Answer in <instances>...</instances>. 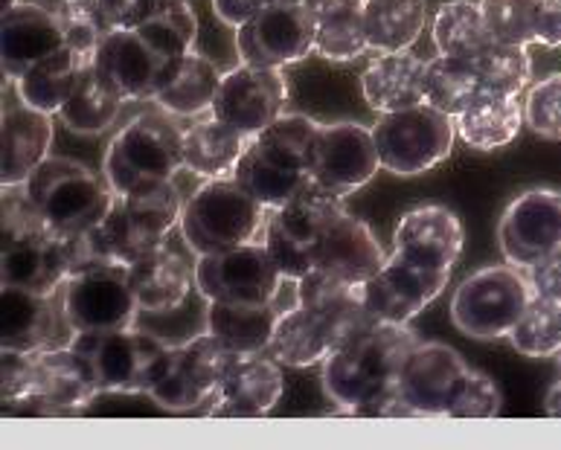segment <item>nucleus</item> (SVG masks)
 <instances>
[{
	"instance_id": "nucleus-37",
	"label": "nucleus",
	"mask_w": 561,
	"mask_h": 450,
	"mask_svg": "<svg viewBox=\"0 0 561 450\" xmlns=\"http://www.w3.org/2000/svg\"><path fill=\"white\" fill-rule=\"evenodd\" d=\"M233 177L253 195V198L260 200L262 207L268 209H279L283 204H288V200L311 181V175L306 169L283 166L277 160L265 158L253 142H248V149H244Z\"/></svg>"
},
{
	"instance_id": "nucleus-46",
	"label": "nucleus",
	"mask_w": 561,
	"mask_h": 450,
	"mask_svg": "<svg viewBox=\"0 0 561 450\" xmlns=\"http://www.w3.org/2000/svg\"><path fill=\"white\" fill-rule=\"evenodd\" d=\"M369 50L364 9H352L344 15L329 18L318 24V42L314 53L329 61H352Z\"/></svg>"
},
{
	"instance_id": "nucleus-10",
	"label": "nucleus",
	"mask_w": 561,
	"mask_h": 450,
	"mask_svg": "<svg viewBox=\"0 0 561 450\" xmlns=\"http://www.w3.org/2000/svg\"><path fill=\"white\" fill-rule=\"evenodd\" d=\"M373 137L385 172L402 177L422 175L451 154L457 119L422 102L413 108L381 114L373 126Z\"/></svg>"
},
{
	"instance_id": "nucleus-53",
	"label": "nucleus",
	"mask_w": 561,
	"mask_h": 450,
	"mask_svg": "<svg viewBox=\"0 0 561 450\" xmlns=\"http://www.w3.org/2000/svg\"><path fill=\"white\" fill-rule=\"evenodd\" d=\"M302 3L314 12L318 21H329V18L352 12V9H364L367 0H302Z\"/></svg>"
},
{
	"instance_id": "nucleus-40",
	"label": "nucleus",
	"mask_w": 561,
	"mask_h": 450,
	"mask_svg": "<svg viewBox=\"0 0 561 450\" xmlns=\"http://www.w3.org/2000/svg\"><path fill=\"white\" fill-rule=\"evenodd\" d=\"M137 33L163 59H175L193 50L198 38V18L186 0H154Z\"/></svg>"
},
{
	"instance_id": "nucleus-19",
	"label": "nucleus",
	"mask_w": 561,
	"mask_h": 450,
	"mask_svg": "<svg viewBox=\"0 0 561 450\" xmlns=\"http://www.w3.org/2000/svg\"><path fill=\"white\" fill-rule=\"evenodd\" d=\"M451 270H425L402 256H390L369 282H364V302L378 323L408 325L425 305L443 293Z\"/></svg>"
},
{
	"instance_id": "nucleus-17",
	"label": "nucleus",
	"mask_w": 561,
	"mask_h": 450,
	"mask_svg": "<svg viewBox=\"0 0 561 450\" xmlns=\"http://www.w3.org/2000/svg\"><path fill=\"white\" fill-rule=\"evenodd\" d=\"M288 102V79L283 67L239 65L218 84L210 114L244 137H256L283 114Z\"/></svg>"
},
{
	"instance_id": "nucleus-25",
	"label": "nucleus",
	"mask_w": 561,
	"mask_h": 450,
	"mask_svg": "<svg viewBox=\"0 0 561 450\" xmlns=\"http://www.w3.org/2000/svg\"><path fill=\"white\" fill-rule=\"evenodd\" d=\"M61 47H65V35L56 12L24 0H15L3 9L0 53H3V73L9 82H18L30 67Z\"/></svg>"
},
{
	"instance_id": "nucleus-12",
	"label": "nucleus",
	"mask_w": 561,
	"mask_h": 450,
	"mask_svg": "<svg viewBox=\"0 0 561 450\" xmlns=\"http://www.w3.org/2000/svg\"><path fill=\"white\" fill-rule=\"evenodd\" d=\"M195 285L210 302H271L291 285L262 242L195 256Z\"/></svg>"
},
{
	"instance_id": "nucleus-34",
	"label": "nucleus",
	"mask_w": 561,
	"mask_h": 450,
	"mask_svg": "<svg viewBox=\"0 0 561 450\" xmlns=\"http://www.w3.org/2000/svg\"><path fill=\"white\" fill-rule=\"evenodd\" d=\"M369 50H411L427 24L425 0H367L364 3Z\"/></svg>"
},
{
	"instance_id": "nucleus-26",
	"label": "nucleus",
	"mask_w": 561,
	"mask_h": 450,
	"mask_svg": "<svg viewBox=\"0 0 561 450\" xmlns=\"http://www.w3.org/2000/svg\"><path fill=\"white\" fill-rule=\"evenodd\" d=\"M294 293H297V305L309 311L311 318L335 337L337 346L373 323L367 302H364V285L344 282L327 270H318V267L309 270L302 279H297Z\"/></svg>"
},
{
	"instance_id": "nucleus-16",
	"label": "nucleus",
	"mask_w": 561,
	"mask_h": 450,
	"mask_svg": "<svg viewBox=\"0 0 561 450\" xmlns=\"http://www.w3.org/2000/svg\"><path fill=\"white\" fill-rule=\"evenodd\" d=\"M306 169L311 181L327 186L329 193L341 198L352 195L369 184L381 169L373 128H364L358 123H329V126L320 123L309 146Z\"/></svg>"
},
{
	"instance_id": "nucleus-30",
	"label": "nucleus",
	"mask_w": 561,
	"mask_h": 450,
	"mask_svg": "<svg viewBox=\"0 0 561 450\" xmlns=\"http://www.w3.org/2000/svg\"><path fill=\"white\" fill-rule=\"evenodd\" d=\"M425 73L427 61L413 50L378 53L360 76V91L369 108L393 114L425 102Z\"/></svg>"
},
{
	"instance_id": "nucleus-47",
	"label": "nucleus",
	"mask_w": 561,
	"mask_h": 450,
	"mask_svg": "<svg viewBox=\"0 0 561 450\" xmlns=\"http://www.w3.org/2000/svg\"><path fill=\"white\" fill-rule=\"evenodd\" d=\"M56 242H59L61 258H65L70 276L100 265H123L102 224L70 230V233H56Z\"/></svg>"
},
{
	"instance_id": "nucleus-6",
	"label": "nucleus",
	"mask_w": 561,
	"mask_h": 450,
	"mask_svg": "<svg viewBox=\"0 0 561 450\" xmlns=\"http://www.w3.org/2000/svg\"><path fill=\"white\" fill-rule=\"evenodd\" d=\"M24 189L53 233L102 224L114 204V189L105 177L100 181V175L84 163L56 154L26 177Z\"/></svg>"
},
{
	"instance_id": "nucleus-21",
	"label": "nucleus",
	"mask_w": 561,
	"mask_h": 450,
	"mask_svg": "<svg viewBox=\"0 0 561 450\" xmlns=\"http://www.w3.org/2000/svg\"><path fill=\"white\" fill-rule=\"evenodd\" d=\"M190 251V247H186ZM172 239L128 262V282L137 297L142 318H158L181 309L195 291V262Z\"/></svg>"
},
{
	"instance_id": "nucleus-2",
	"label": "nucleus",
	"mask_w": 561,
	"mask_h": 450,
	"mask_svg": "<svg viewBox=\"0 0 561 450\" xmlns=\"http://www.w3.org/2000/svg\"><path fill=\"white\" fill-rule=\"evenodd\" d=\"M420 341L411 325L373 320L320 364L327 399L346 416H385L404 360Z\"/></svg>"
},
{
	"instance_id": "nucleus-18",
	"label": "nucleus",
	"mask_w": 561,
	"mask_h": 450,
	"mask_svg": "<svg viewBox=\"0 0 561 450\" xmlns=\"http://www.w3.org/2000/svg\"><path fill=\"white\" fill-rule=\"evenodd\" d=\"M497 242L510 265L527 270L561 247V193L527 189L512 200L497 224Z\"/></svg>"
},
{
	"instance_id": "nucleus-52",
	"label": "nucleus",
	"mask_w": 561,
	"mask_h": 450,
	"mask_svg": "<svg viewBox=\"0 0 561 450\" xmlns=\"http://www.w3.org/2000/svg\"><path fill=\"white\" fill-rule=\"evenodd\" d=\"M271 0H213V12L221 24L239 30L242 24H248L260 9L268 7Z\"/></svg>"
},
{
	"instance_id": "nucleus-22",
	"label": "nucleus",
	"mask_w": 561,
	"mask_h": 450,
	"mask_svg": "<svg viewBox=\"0 0 561 450\" xmlns=\"http://www.w3.org/2000/svg\"><path fill=\"white\" fill-rule=\"evenodd\" d=\"M393 253L425 270H451L462 253V224L443 204L404 212L393 233Z\"/></svg>"
},
{
	"instance_id": "nucleus-28",
	"label": "nucleus",
	"mask_w": 561,
	"mask_h": 450,
	"mask_svg": "<svg viewBox=\"0 0 561 450\" xmlns=\"http://www.w3.org/2000/svg\"><path fill=\"white\" fill-rule=\"evenodd\" d=\"M221 76L216 61L190 50L163 65L151 102L172 117H204L210 114Z\"/></svg>"
},
{
	"instance_id": "nucleus-55",
	"label": "nucleus",
	"mask_w": 561,
	"mask_h": 450,
	"mask_svg": "<svg viewBox=\"0 0 561 450\" xmlns=\"http://www.w3.org/2000/svg\"><path fill=\"white\" fill-rule=\"evenodd\" d=\"M559 367H561V351H559Z\"/></svg>"
},
{
	"instance_id": "nucleus-51",
	"label": "nucleus",
	"mask_w": 561,
	"mask_h": 450,
	"mask_svg": "<svg viewBox=\"0 0 561 450\" xmlns=\"http://www.w3.org/2000/svg\"><path fill=\"white\" fill-rule=\"evenodd\" d=\"M536 44L561 47V0L536 3Z\"/></svg>"
},
{
	"instance_id": "nucleus-9",
	"label": "nucleus",
	"mask_w": 561,
	"mask_h": 450,
	"mask_svg": "<svg viewBox=\"0 0 561 450\" xmlns=\"http://www.w3.org/2000/svg\"><path fill=\"white\" fill-rule=\"evenodd\" d=\"M344 198L329 193L327 186L309 184L294 195L279 209H271L268 230H265V247H268L274 265L285 279H302L314 270L318 244L329 227L344 216Z\"/></svg>"
},
{
	"instance_id": "nucleus-49",
	"label": "nucleus",
	"mask_w": 561,
	"mask_h": 450,
	"mask_svg": "<svg viewBox=\"0 0 561 450\" xmlns=\"http://www.w3.org/2000/svg\"><path fill=\"white\" fill-rule=\"evenodd\" d=\"M527 276L536 297H545V300L561 305V247L541 258V262H536L533 267H527Z\"/></svg>"
},
{
	"instance_id": "nucleus-41",
	"label": "nucleus",
	"mask_w": 561,
	"mask_h": 450,
	"mask_svg": "<svg viewBox=\"0 0 561 450\" xmlns=\"http://www.w3.org/2000/svg\"><path fill=\"white\" fill-rule=\"evenodd\" d=\"M318 119L306 117V114H279L268 128H262L251 142L265 154V158L277 160L283 166L306 169L309 158V146L318 134ZM309 172V169H306Z\"/></svg>"
},
{
	"instance_id": "nucleus-48",
	"label": "nucleus",
	"mask_w": 561,
	"mask_h": 450,
	"mask_svg": "<svg viewBox=\"0 0 561 450\" xmlns=\"http://www.w3.org/2000/svg\"><path fill=\"white\" fill-rule=\"evenodd\" d=\"M524 123L545 140H561V73L547 76L529 88Z\"/></svg>"
},
{
	"instance_id": "nucleus-32",
	"label": "nucleus",
	"mask_w": 561,
	"mask_h": 450,
	"mask_svg": "<svg viewBox=\"0 0 561 450\" xmlns=\"http://www.w3.org/2000/svg\"><path fill=\"white\" fill-rule=\"evenodd\" d=\"M248 142L251 137L221 123L216 114L195 117L193 126L184 128V169L204 181L233 177Z\"/></svg>"
},
{
	"instance_id": "nucleus-54",
	"label": "nucleus",
	"mask_w": 561,
	"mask_h": 450,
	"mask_svg": "<svg viewBox=\"0 0 561 450\" xmlns=\"http://www.w3.org/2000/svg\"><path fill=\"white\" fill-rule=\"evenodd\" d=\"M545 413H547V416L561 418V381H556V384L550 386V392H547Z\"/></svg>"
},
{
	"instance_id": "nucleus-15",
	"label": "nucleus",
	"mask_w": 561,
	"mask_h": 450,
	"mask_svg": "<svg viewBox=\"0 0 561 450\" xmlns=\"http://www.w3.org/2000/svg\"><path fill=\"white\" fill-rule=\"evenodd\" d=\"M184 198L175 181L149 186L140 193L114 195L111 212L105 216L102 227L114 244L119 262L128 265L137 256L149 253L160 242H167L175 227H181Z\"/></svg>"
},
{
	"instance_id": "nucleus-4",
	"label": "nucleus",
	"mask_w": 561,
	"mask_h": 450,
	"mask_svg": "<svg viewBox=\"0 0 561 450\" xmlns=\"http://www.w3.org/2000/svg\"><path fill=\"white\" fill-rule=\"evenodd\" d=\"M184 169V128L163 108L142 111L114 134L102 160V177L114 195L175 181Z\"/></svg>"
},
{
	"instance_id": "nucleus-35",
	"label": "nucleus",
	"mask_w": 561,
	"mask_h": 450,
	"mask_svg": "<svg viewBox=\"0 0 561 450\" xmlns=\"http://www.w3.org/2000/svg\"><path fill=\"white\" fill-rule=\"evenodd\" d=\"M84 65H91V61H84L70 47H61L18 79V96L30 108H38L44 114H59Z\"/></svg>"
},
{
	"instance_id": "nucleus-8",
	"label": "nucleus",
	"mask_w": 561,
	"mask_h": 450,
	"mask_svg": "<svg viewBox=\"0 0 561 450\" xmlns=\"http://www.w3.org/2000/svg\"><path fill=\"white\" fill-rule=\"evenodd\" d=\"M529 276L515 265H492L466 276L451 300V323L471 341L510 337L533 300Z\"/></svg>"
},
{
	"instance_id": "nucleus-13",
	"label": "nucleus",
	"mask_w": 561,
	"mask_h": 450,
	"mask_svg": "<svg viewBox=\"0 0 561 450\" xmlns=\"http://www.w3.org/2000/svg\"><path fill=\"white\" fill-rule=\"evenodd\" d=\"M318 18L302 0H271L236 30V50L244 65L285 67L314 53Z\"/></svg>"
},
{
	"instance_id": "nucleus-27",
	"label": "nucleus",
	"mask_w": 561,
	"mask_h": 450,
	"mask_svg": "<svg viewBox=\"0 0 561 450\" xmlns=\"http://www.w3.org/2000/svg\"><path fill=\"white\" fill-rule=\"evenodd\" d=\"M297 302V293L285 300V291L271 302H210L207 300V332L216 334L236 355L268 351L277 323Z\"/></svg>"
},
{
	"instance_id": "nucleus-24",
	"label": "nucleus",
	"mask_w": 561,
	"mask_h": 450,
	"mask_svg": "<svg viewBox=\"0 0 561 450\" xmlns=\"http://www.w3.org/2000/svg\"><path fill=\"white\" fill-rule=\"evenodd\" d=\"M283 364L268 351L260 355H236L227 367L218 401L210 416L216 418H256L277 407L283 399Z\"/></svg>"
},
{
	"instance_id": "nucleus-7",
	"label": "nucleus",
	"mask_w": 561,
	"mask_h": 450,
	"mask_svg": "<svg viewBox=\"0 0 561 450\" xmlns=\"http://www.w3.org/2000/svg\"><path fill=\"white\" fill-rule=\"evenodd\" d=\"M91 369L100 392H126L137 395L154 390L169 367L172 346L160 341L158 334L146 332L140 325L123 332L105 334H76L70 343Z\"/></svg>"
},
{
	"instance_id": "nucleus-33",
	"label": "nucleus",
	"mask_w": 561,
	"mask_h": 450,
	"mask_svg": "<svg viewBox=\"0 0 561 450\" xmlns=\"http://www.w3.org/2000/svg\"><path fill=\"white\" fill-rule=\"evenodd\" d=\"M524 126V105L518 96L480 91L478 100L457 117V134L471 149L494 151L510 146Z\"/></svg>"
},
{
	"instance_id": "nucleus-1",
	"label": "nucleus",
	"mask_w": 561,
	"mask_h": 450,
	"mask_svg": "<svg viewBox=\"0 0 561 450\" xmlns=\"http://www.w3.org/2000/svg\"><path fill=\"white\" fill-rule=\"evenodd\" d=\"M501 392L494 381L471 369L445 343L420 341L408 355L396 390L385 407L387 418H494Z\"/></svg>"
},
{
	"instance_id": "nucleus-3",
	"label": "nucleus",
	"mask_w": 561,
	"mask_h": 450,
	"mask_svg": "<svg viewBox=\"0 0 561 450\" xmlns=\"http://www.w3.org/2000/svg\"><path fill=\"white\" fill-rule=\"evenodd\" d=\"M3 404L38 416H73L102 395L91 369L73 346L44 351L3 349Z\"/></svg>"
},
{
	"instance_id": "nucleus-44",
	"label": "nucleus",
	"mask_w": 561,
	"mask_h": 450,
	"mask_svg": "<svg viewBox=\"0 0 561 450\" xmlns=\"http://www.w3.org/2000/svg\"><path fill=\"white\" fill-rule=\"evenodd\" d=\"M59 18L61 35H65V47L79 53L84 61H93L100 44L108 38L114 26L102 12L100 0H61L59 7L53 9Z\"/></svg>"
},
{
	"instance_id": "nucleus-36",
	"label": "nucleus",
	"mask_w": 561,
	"mask_h": 450,
	"mask_svg": "<svg viewBox=\"0 0 561 450\" xmlns=\"http://www.w3.org/2000/svg\"><path fill=\"white\" fill-rule=\"evenodd\" d=\"M123 105H126V100H119L117 93L102 82L91 61V65L82 67L73 91L68 93V100L61 105L59 117L73 134L93 137V134H102L105 128L114 126Z\"/></svg>"
},
{
	"instance_id": "nucleus-20",
	"label": "nucleus",
	"mask_w": 561,
	"mask_h": 450,
	"mask_svg": "<svg viewBox=\"0 0 561 450\" xmlns=\"http://www.w3.org/2000/svg\"><path fill=\"white\" fill-rule=\"evenodd\" d=\"M76 341L65 314L61 288L56 293H30L3 288V349L44 351L65 349Z\"/></svg>"
},
{
	"instance_id": "nucleus-39",
	"label": "nucleus",
	"mask_w": 561,
	"mask_h": 450,
	"mask_svg": "<svg viewBox=\"0 0 561 450\" xmlns=\"http://www.w3.org/2000/svg\"><path fill=\"white\" fill-rule=\"evenodd\" d=\"M483 91L478 70L471 59H457V56H434L427 61L425 73V102L443 111L448 117H460L471 102Z\"/></svg>"
},
{
	"instance_id": "nucleus-50",
	"label": "nucleus",
	"mask_w": 561,
	"mask_h": 450,
	"mask_svg": "<svg viewBox=\"0 0 561 450\" xmlns=\"http://www.w3.org/2000/svg\"><path fill=\"white\" fill-rule=\"evenodd\" d=\"M154 0H100L102 12L114 30H137L140 21L149 15Z\"/></svg>"
},
{
	"instance_id": "nucleus-31",
	"label": "nucleus",
	"mask_w": 561,
	"mask_h": 450,
	"mask_svg": "<svg viewBox=\"0 0 561 450\" xmlns=\"http://www.w3.org/2000/svg\"><path fill=\"white\" fill-rule=\"evenodd\" d=\"M3 154H0V181L3 186L26 184V177L50 158L53 114L30 105L3 111Z\"/></svg>"
},
{
	"instance_id": "nucleus-29",
	"label": "nucleus",
	"mask_w": 561,
	"mask_h": 450,
	"mask_svg": "<svg viewBox=\"0 0 561 450\" xmlns=\"http://www.w3.org/2000/svg\"><path fill=\"white\" fill-rule=\"evenodd\" d=\"M385 262L387 256L373 230L350 212H344L323 233L318 244V256H314L318 270H327V274L355 285L369 282L385 267Z\"/></svg>"
},
{
	"instance_id": "nucleus-38",
	"label": "nucleus",
	"mask_w": 561,
	"mask_h": 450,
	"mask_svg": "<svg viewBox=\"0 0 561 450\" xmlns=\"http://www.w3.org/2000/svg\"><path fill=\"white\" fill-rule=\"evenodd\" d=\"M431 38L439 56H457V59H474L486 44H492L480 3L471 0H448L436 9L431 21Z\"/></svg>"
},
{
	"instance_id": "nucleus-14",
	"label": "nucleus",
	"mask_w": 561,
	"mask_h": 450,
	"mask_svg": "<svg viewBox=\"0 0 561 450\" xmlns=\"http://www.w3.org/2000/svg\"><path fill=\"white\" fill-rule=\"evenodd\" d=\"M65 314L76 334H105L135 328L140 305L128 282V265H100L68 276L61 285Z\"/></svg>"
},
{
	"instance_id": "nucleus-23",
	"label": "nucleus",
	"mask_w": 561,
	"mask_h": 450,
	"mask_svg": "<svg viewBox=\"0 0 561 450\" xmlns=\"http://www.w3.org/2000/svg\"><path fill=\"white\" fill-rule=\"evenodd\" d=\"M163 65L167 59L151 50L137 30H111L93 56L96 76L126 102H151Z\"/></svg>"
},
{
	"instance_id": "nucleus-42",
	"label": "nucleus",
	"mask_w": 561,
	"mask_h": 450,
	"mask_svg": "<svg viewBox=\"0 0 561 450\" xmlns=\"http://www.w3.org/2000/svg\"><path fill=\"white\" fill-rule=\"evenodd\" d=\"M471 65L478 70L483 91L506 93V96H518L533 76V59H529L527 47H520V44H486L471 59Z\"/></svg>"
},
{
	"instance_id": "nucleus-11",
	"label": "nucleus",
	"mask_w": 561,
	"mask_h": 450,
	"mask_svg": "<svg viewBox=\"0 0 561 450\" xmlns=\"http://www.w3.org/2000/svg\"><path fill=\"white\" fill-rule=\"evenodd\" d=\"M236 351L227 349L216 334L202 332L190 341L172 346L169 367L154 390L151 401L169 413H204L210 416L218 401L227 367L233 364Z\"/></svg>"
},
{
	"instance_id": "nucleus-5",
	"label": "nucleus",
	"mask_w": 561,
	"mask_h": 450,
	"mask_svg": "<svg viewBox=\"0 0 561 450\" xmlns=\"http://www.w3.org/2000/svg\"><path fill=\"white\" fill-rule=\"evenodd\" d=\"M268 218L271 209L262 207L236 177H210L184 200L181 235L190 253L207 256L265 242Z\"/></svg>"
},
{
	"instance_id": "nucleus-45",
	"label": "nucleus",
	"mask_w": 561,
	"mask_h": 450,
	"mask_svg": "<svg viewBox=\"0 0 561 450\" xmlns=\"http://www.w3.org/2000/svg\"><path fill=\"white\" fill-rule=\"evenodd\" d=\"M492 42L536 44V3L538 0H478Z\"/></svg>"
},
{
	"instance_id": "nucleus-43",
	"label": "nucleus",
	"mask_w": 561,
	"mask_h": 450,
	"mask_svg": "<svg viewBox=\"0 0 561 450\" xmlns=\"http://www.w3.org/2000/svg\"><path fill=\"white\" fill-rule=\"evenodd\" d=\"M512 346L527 358H553L561 351V305L533 297L510 332Z\"/></svg>"
}]
</instances>
